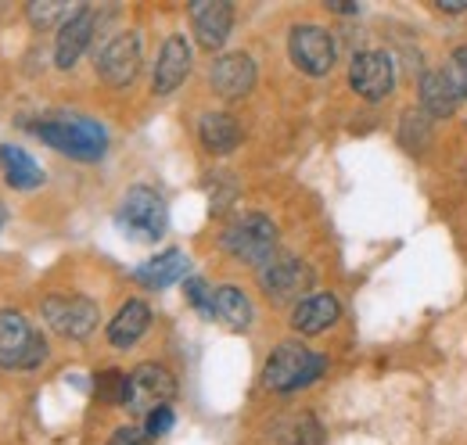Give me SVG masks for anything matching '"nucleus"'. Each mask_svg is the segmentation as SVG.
<instances>
[{
    "label": "nucleus",
    "instance_id": "1",
    "mask_svg": "<svg viewBox=\"0 0 467 445\" xmlns=\"http://www.w3.org/2000/svg\"><path fill=\"white\" fill-rule=\"evenodd\" d=\"M36 137L44 144H51L55 151L79 159V162H98L109 151V133L98 119L90 115H61V119H47L36 126Z\"/></svg>",
    "mask_w": 467,
    "mask_h": 445
},
{
    "label": "nucleus",
    "instance_id": "2",
    "mask_svg": "<svg viewBox=\"0 0 467 445\" xmlns=\"http://www.w3.org/2000/svg\"><path fill=\"white\" fill-rule=\"evenodd\" d=\"M324 356H317L313 348L306 345H295V341H285L270 352L266 367H263V385L270 391H295L313 385L320 374H324Z\"/></svg>",
    "mask_w": 467,
    "mask_h": 445
},
{
    "label": "nucleus",
    "instance_id": "3",
    "mask_svg": "<svg viewBox=\"0 0 467 445\" xmlns=\"http://www.w3.org/2000/svg\"><path fill=\"white\" fill-rule=\"evenodd\" d=\"M116 222L119 230L126 237H133V241H159L166 233V222H170L166 198L155 187H130L122 194Z\"/></svg>",
    "mask_w": 467,
    "mask_h": 445
},
{
    "label": "nucleus",
    "instance_id": "4",
    "mask_svg": "<svg viewBox=\"0 0 467 445\" xmlns=\"http://www.w3.org/2000/svg\"><path fill=\"white\" fill-rule=\"evenodd\" d=\"M47 359V341L18 309H0V367L33 370Z\"/></svg>",
    "mask_w": 467,
    "mask_h": 445
},
{
    "label": "nucleus",
    "instance_id": "5",
    "mask_svg": "<svg viewBox=\"0 0 467 445\" xmlns=\"http://www.w3.org/2000/svg\"><path fill=\"white\" fill-rule=\"evenodd\" d=\"M223 252L234 255L244 266H266L270 259H277V226L266 216H241L223 230Z\"/></svg>",
    "mask_w": 467,
    "mask_h": 445
},
{
    "label": "nucleus",
    "instance_id": "6",
    "mask_svg": "<svg viewBox=\"0 0 467 445\" xmlns=\"http://www.w3.org/2000/svg\"><path fill=\"white\" fill-rule=\"evenodd\" d=\"M176 398V378L162 363H140L126 374V395L122 406L137 417H148Z\"/></svg>",
    "mask_w": 467,
    "mask_h": 445
},
{
    "label": "nucleus",
    "instance_id": "7",
    "mask_svg": "<svg viewBox=\"0 0 467 445\" xmlns=\"http://www.w3.org/2000/svg\"><path fill=\"white\" fill-rule=\"evenodd\" d=\"M40 313L51 331L72 337V341H83L87 334H94L98 320H101L98 302H90L87 295H51V298H44Z\"/></svg>",
    "mask_w": 467,
    "mask_h": 445
},
{
    "label": "nucleus",
    "instance_id": "8",
    "mask_svg": "<svg viewBox=\"0 0 467 445\" xmlns=\"http://www.w3.org/2000/svg\"><path fill=\"white\" fill-rule=\"evenodd\" d=\"M288 55L306 76H327L335 68V36L324 26H295L288 36Z\"/></svg>",
    "mask_w": 467,
    "mask_h": 445
},
{
    "label": "nucleus",
    "instance_id": "9",
    "mask_svg": "<svg viewBox=\"0 0 467 445\" xmlns=\"http://www.w3.org/2000/svg\"><path fill=\"white\" fill-rule=\"evenodd\" d=\"M259 284L270 302H292V298L302 302L306 291L313 287V270L295 255H277L259 270Z\"/></svg>",
    "mask_w": 467,
    "mask_h": 445
},
{
    "label": "nucleus",
    "instance_id": "10",
    "mask_svg": "<svg viewBox=\"0 0 467 445\" xmlns=\"http://www.w3.org/2000/svg\"><path fill=\"white\" fill-rule=\"evenodd\" d=\"M349 83L363 101H381V98H389L392 87H396L392 57L385 55V51H359L349 65Z\"/></svg>",
    "mask_w": 467,
    "mask_h": 445
},
{
    "label": "nucleus",
    "instance_id": "11",
    "mask_svg": "<svg viewBox=\"0 0 467 445\" xmlns=\"http://www.w3.org/2000/svg\"><path fill=\"white\" fill-rule=\"evenodd\" d=\"M137 72H140V36L133 29L116 33L98 55V76L109 87H126V83H133Z\"/></svg>",
    "mask_w": 467,
    "mask_h": 445
},
{
    "label": "nucleus",
    "instance_id": "12",
    "mask_svg": "<svg viewBox=\"0 0 467 445\" xmlns=\"http://www.w3.org/2000/svg\"><path fill=\"white\" fill-rule=\"evenodd\" d=\"M191 26H194L198 47L220 51L234 29V7L223 0H198V4H191Z\"/></svg>",
    "mask_w": 467,
    "mask_h": 445
},
{
    "label": "nucleus",
    "instance_id": "13",
    "mask_svg": "<svg viewBox=\"0 0 467 445\" xmlns=\"http://www.w3.org/2000/svg\"><path fill=\"white\" fill-rule=\"evenodd\" d=\"M209 83L220 98H244L255 87V61L244 51L234 55H220L209 68Z\"/></svg>",
    "mask_w": 467,
    "mask_h": 445
},
{
    "label": "nucleus",
    "instance_id": "14",
    "mask_svg": "<svg viewBox=\"0 0 467 445\" xmlns=\"http://www.w3.org/2000/svg\"><path fill=\"white\" fill-rule=\"evenodd\" d=\"M94 29H98L94 7H76V15L61 26L58 40H55V61H58V68H72L83 57V51L94 40Z\"/></svg>",
    "mask_w": 467,
    "mask_h": 445
},
{
    "label": "nucleus",
    "instance_id": "15",
    "mask_svg": "<svg viewBox=\"0 0 467 445\" xmlns=\"http://www.w3.org/2000/svg\"><path fill=\"white\" fill-rule=\"evenodd\" d=\"M187 72H191V44L180 33H173L162 44L159 61H155V79H151L155 94H173L176 87L187 79Z\"/></svg>",
    "mask_w": 467,
    "mask_h": 445
},
{
    "label": "nucleus",
    "instance_id": "16",
    "mask_svg": "<svg viewBox=\"0 0 467 445\" xmlns=\"http://www.w3.org/2000/svg\"><path fill=\"white\" fill-rule=\"evenodd\" d=\"M342 316V305L335 295H309L295 305L292 327L298 334H324L327 327H335Z\"/></svg>",
    "mask_w": 467,
    "mask_h": 445
},
{
    "label": "nucleus",
    "instance_id": "17",
    "mask_svg": "<svg viewBox=\"0 0 467 445\" xmlns=\"http://www.w3.org/2000/svg\"><path fill=\"white\" fill-rule=\"evenodd\" d=\"M417 98H420V111L428 115V119H446V115H453L457 111V90H453V83H450V76L446 72H424L420 76V83H417Z\"/></svg>",
    "mask_w": 467,
    "mask_h": 445
},
{
    "label": "nucleus",
    "instance_id": "18",
    "mask_svg": "<svg viewBox=\"0 0 467 445\" xmlns=\"http://www.w3.org/2000/svg\"><path fill=\"white\" fill-rule=\"evenodd\" d=\"M148 327H151V309H148V302L130 298L116 313V320L109 324V341H112L116 348H133V345L148 334Z\"/></svg>",
    "mask_w": 467,
    "mask_h": 445
},
{
    "label": "nucleus",
    "instance_id": "19",
    "mask_svg": "<svg viewBox=\"0 0 467 445\" xmlns=\"http://www.w3.org/2000/svg\"><path fill=\"white\" fill-rule=\"evenodd\" d=\"M198 137H202L209 155H231L234 148L241 144V126L227 111H209L198 122Z\"/></svg>",
    "mask_w": 467,
    "mask_h": 445
},
{
    "label": "nucleus",
    "instance_id": "20",
    "mask_svg": "<svg viewBox=\"0 0 467 445\" xmlns=\"http://www.w3.org/2000/svg\"><path fill=\"white\" fill-rule=\"evenodd\" d=\"M183 274H187V255H183L180 248H170V252L148 259L144 266H137V270H133V280L159 291V287H170L176 280H183Z\"/></svg>",
    "mask_w": 467,
    "mask_h": 445
},
{
    "label": "nucleus",
    "instance_id": "21",
    "mask_svg": "<svg viewBox=\"0 0 467 445\" xmlns=\"http://www.w3.org/2000/svg\"><path fill=\"white\" fill-rule=\"evenodd\" d=\"M213 316L220 324H227L231 331H244L252 324V302L237 284H223L213 287Z\"/></svg>",
    "mask_w": 467,
    "mask_h": 445
},
{
    "label": "nucleus",
    "instance_id": "22",
    "mask_svg": "<svg viewBox=\"0 0 467 445\" xmlns=\"http://www.w3.org/2000/svg\"><path fill=\"white\" fill-rule=\"evenodd\" d=\"M0 169H4V180L15 191H33V187L44 183V169L15 144H0Z\"/></svg>",
    "mask_w": 467,
    "mask_h": 445
},
{
    "label": "nucleus",
    "instance_id": "23",
    "mask_svg": "<svg viewBox=\"0 0 467 445\" xmlns=\"http://www.w3.org/2000/svg\"><path fill=\"white\" fill-rule=\"evenodd\" d=\"M26 15H29V22H33L36 29H51V26H58L61 29L76 11H68V4H61V0H44V4L36 0V4H29Z\"/></svg>",
    "mask_w": 467,
    "mask_h": 445
},
{
    "label": "nucleus",
    "instance_id": "24",
    "mask_svg": "<svg viewBox=\"0 0 467 445\" xmlns=\"http://www.w3.org/2000/svg\"><path fill=\"white\" fill-rule=\"evenodd\" d=\"M403 144L410 151H420L431 144V126H428V115L424 111H407L403 115Z\"/></svg>",
    "mask_w": 467,
    "mask_h": 445
},
{
    "label": "nucleus",
    "instance_id": "25",
    "mask_svg": "<svg viewBox=\"0 0 467 445\" xmlns=\"http://www.w3.org/2000/svg\"><path fill=\"white\" fill-rule=\"evenodd\" d=\"M183 291H187V302H191L198 313L213 316V287H209L205 280H202V277H187V280H183Z\"/></svg>",
    "mask_w": 467,
    "mask_h": 445
},
{
    "label": "nucleus",
    "instance_id": "26",
    "mask_svg": "<svg viewBox=\"0 0 467 445\" xmlns=\"http://www.w3.org/2000/svg\"><path fill=\"white\" fill-rule=\"evenodd\" d=\"M98 395H101L105 402L122 406V395H126V374H119V370H105V374L98 378Z\"/></svg>",
    "mask_w": 467,
    "mask_h": 445
},
{
    "label": "nucleus",
    "instance_id": "27",
    "mask_svg": "<svg viewBox=\"0 0 467 445\" xmlns=\"http://www.w3.org/2000/svg\"><path fill=\"white\" fill-rule=\"evenodd\" d=\"M446 76H450V83H453L457 98H467V47H457V51L450 55V68H446Z\"/></svg>",
    "mask_w": 467,
    "mask_h": 445
},
{
    "label": "nucleus",
    "instance_id": "28",
    "mask_svg": "<svg viewBox=\"0 0 467 445\" xmlns=\"http://www.w3.org/2000/svg\"><path fill=\"white\" fill-rule=\"evenodd\" d=\"M292 445H324V428H320L309 413H306V417H298V420H295Z\"/></svg>",
    "mask_w": 467,
    "mask_h": 445
},
{
    "label": "nucleus",
    "instance_id": "29",
    "mask_svg": "<svg viewBox=\"0 0 467 445\" xmlns=\"http://www.w3.org/2000/svg\"><path fill=\"white\" fill-rule=\"evenodd\" d=\"M170 428H173V409H170V406H162V409L148 413V420H144V431H148V439H159V435H166Z\"/></svg>",
    "mask_w": 467,
    "mask_h": 445
},
{
    "label": "nucleus",
    "instance_id": "30",
    "mask_svg": "<svg viewBox=\"0 0 467 445\" xmlns=\"http://www.w3.org/2000/svg\"><path fill=\"white\" fill-rule=\"evenodd\" d=\"M112 445H151V439L140 428H119L116 435H112Z\"/></svg>",
    "mask_w": 467,
    "mask_h": 445
},
{
    "label": "nucleus",
    "instance_id": "31",
    "mask_svg": "<svg viewBox=\"0 0 467 445\" xmlns=\"http://www.w3.org/2000/svg\"><path fill=\"white\" fill-rule=\"evenodd\" d=\"M435 4H439L442 11H453V15H457V11H467V0H435Z\"/></svg>",
    "mask_w": 467,
    "mask_h": 445
},
{
    "label": "nucleus",
    "instance_id": "32",
    "mask_svg": "<svg viewBox=\"0 0 467 445\" xmlns=\"http://www.w3.org/2000/svg\"><path fill=\"white\" fill-rule=\"evenodd\" d=\"M331 11H342V15H352L356 11V4H349V0H335V4H327Z\"/></svg>",
    "mask_w": 467,
    "mask_h": 445
},
{
    "label": "nucleus",
    "instance_id": "33",
    "mask_svg": "<svg viewBox=\"0 0 467 445\" xmlns=\"http://www.w3.org/2000/svg\"><path fill=\"white\" fill-rule=\"evenodd\" d=\"M4 220H7V212H4V205H0V230H4Z\"/></svg>",
    "mask_w": 467,
    "mask_h": 445
}]
</instances>
